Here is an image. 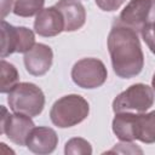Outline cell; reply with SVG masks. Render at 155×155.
<instances>
[{"mask_svg":"<svg viewBox=\"0 0 155 155\" xmlns=\"http://www.w3.org/2000/svg\"><path fill=\"white\" fill-rule=\"evenodd\" d=\"M108 51L114 73L121 79L138 75L144 67L138 33L114 21L108 35Z\"/></svg>","mask_w":155,"mask_h":155,"instance_id":"cell-1","label":"cell"},{"mask_svg":"<svg viewBox=\"0 0 155 155\" xmlns=\"http://www.w3.org/2000/svg\"><path fill=\"white\" fill-rule=\"evenodd\" d=\"M90 114L88 102L80 94H67L57 99L51 110L50 119L59 128L73 127L82 122Z\"/></svg>","mask_w":155,"mask_h":155,"instance_id":"cell-2","label":"cell"},{"mask_svg":"<svg viewBox=\"0 0 155 155\" xmlns=\"http://www.w3.org/2000/svg\"><path fill=\"white\" fill-rule=\"evenodd\" d=\"M7 103L13 113L34 117L44 110L45 94L42 90L33 82H18L8 92Z\"/></svg>","mask_w":155,"mask_h":155,"instance_id":"cell-3","label":"cell"},{"mask_svg":"<svg viewBox=\"0 0 155 155\" xmlns=\"http://www.w3.org/2000/svg\"><path fill=\"white\" fill-rule=\"evenodd\" d=\"M155 94L153 87L145 84H133L121 93H119L113 101V111H133L145 113L154 104Z\"/></svg>","mask_w":155,"mask_h":155,"instance_id":"cell-4","label":"cell"},{"mask_svg":"<svg viewBox=\"0 0 155 155\" xmlns=\"http://www.w3.org/2000/svg\"><path fill=\"white\" fill-rule=\"evenodd\" d=\"M1 58L15 52L25 53L35 45V34L27 27H15L1 19Z\"/></svg>","mask_w":155,"mask_h":155,"instance_id":"cell-5","label":"cell"},{"mask_svg":"<svg viewBox=\"0 0 155 155\" xmlns=\"http://www.w3.org/2000/svg\"><path fill=\"white\" fill-rule=\"evenodd\" d=\"M108 78L104 63L97 58H82L71 68V79L75 85L81 88L101 87Z\"/></svg>","mask_w":155,"mask_h":155,"instance_id":"cell-6","label":"cell"},{"mask_svg":"<svg viewBox=\"0 0 155 155\" xmlns=\"http://www.w3.org/2000/svg\"><path fill=\"white\" fill-rule=\"evenodd\" d=\"M155 19V0H130L117 18L122 25L140 33L144 25Z\"/></svg>","mask_w":155,"mask_h":155,"instance_id":"cell-7","label":"cell"},{"mask_svg":"<svg viewBox=\"0 0 155 155\" xmlns=\"http://www.w3.org/2000/svg\"><path fill=\"white\" fill-rule=\"evenodd\" d=\"M1 111L0 133L5 134L12 143L17 145H25L28 136L35 127L31 117L18 113L10 114L4 105H1Z\"/></svg>","mask_w":155,"mask_h":155,"instance_id":"cell-8","label":"cell"},{"mask_svg":"<svg viewBox=\"0 0 155 155\" xmlns=\"http://www.w3.org/2000/svg\"><path fill=\"white\" fill-rule=\"evenodd\" d=\"M53 61V52L52 48L48 45L45 44H35L29 51L24 53L23 62L25 65V69L29 74L34 76H41L45 75Z\"/></svg>","mask_w":155,"mask_h":155,"instance_id":"cell-9","label":"cell"},{"mask_svg":"<svg viewBox=\"0 0 155 155\" xmlns=\"http://www.w3.org/2000/svg\"><path fill=\"white\" fill-rule=\"evenodd\" d=\"M34 30L38 35L51 38L64 31V19L56 6L42 8L34 21Z\"/></svg>","mask_w":155,"mask_h":155,"instance_id":"cell-10","label":"cell"},{"mask_svg":"<svg viewBox=\"0 0 155 155\" xmlns=\"http://www.w3.org/2000/svg\"><path fill=\"white\" fill-rule=\"evenodd\" d=\"M27 148L39 155H46L54 151L58 145V136L51 127L39 126L34 127L27 138Z\"/></svg>","mask_w":155,"mask_h":155,"instance_id":"cell-11","label":"cell"},{"mask_svg":"<svg viewBox=\"0 0 155 155\" xmlns=\"http://www.w3.org/2000/svg\"><path fill=\"white\" fill-rule=\"evenodd\" d=\"M63 16L64 31H75L86 22V11L79 0H58L54 5Z\"/></svg>","mask_w":155,"mask_h":155,"instance_id":"cell-12","label":"cell"},{"mask_svg":"<svg viewBox=\"0 0 155 155\" xmlns=\"http://www.w3.org/2000/svg\"><path fill=\"white\" fill-rule=\"evenodd\" d=\"M133 137L145 144L155 143V110L150 113H136Z\"/></svg>","mask_w":155,"mask_h":155,"instance_id":"cell-13","label":"cell"},{"mask_svg":"<svg viewBox=\"0 0 155 155\" xmlns=\"http://www.w3.org/2000/svg\"><path fill=\"white\" fill-rule=\"evenodd\" d=\"M1 65V85H0V92L1 93H8L17 84H18V71L17 68L11 64L10 62H6L4 58L0 62Z\"/></svg>","mask_w":155,"mask_h":155,"instance_id":"cell-14","label":"cell"},{"mask_svg":"<svg viewBox=\"0 0 155 155\" xmlns=\"http://www.w3.org/2000/svg\"><path fill=\"white\" fill-rule=\"evenodd\" d=\"M45 5V0H16L13 6V13L19 17L36 16Z\"/></svg>","mask_w":155,"mask_h":155,"instance_id":"cell-15","label":"cell"},{"mask_svg":"<svg viewBox=\"0 0 155 155\" xmlns=\"http://www.w3.org/2000/svg\"><path fill=\"white\" fill-rule=\"evenodd\" d=\"M64 154L65 155H91L92 147L91 144L80 137H74L69 139L64 145Z\"/></svg>","mask_w":155,"mask_h":155,"instance_id":"cell-16","label":"cell"},{"mask_svg":"<svg viewBox=\"0 0 155 155\" xmlns=\"http://www.w3.org/2000/svg\"><path fill=\"white\" fill-rule=\"evenodd\" d=\"M140 35L149 50L155 54V19L144 25L140 31Z\"/></svg>","mask_w":155,"mask_h":155,"instance_id":"cell-17","label":"cell"},{"mask_svg":"<svg viewBox=\"0 0 155 155\" xmlns=\"http://www.w3.org/2000/svg\"><path fill=\"white\" fill-rule=\"evenodd\" d=\"M96 5L107 12H111V11H116L117 8H120V6L126 1V0H94Z\"/></svg>","mask_w":155,"mask_h":155,"instance_id":"cell-18","label":"cell"},{"mask_svg":"<svg viewBox=\"0 0 155 155\" xmlns=\"http://www.w3.org/2000/svg\"><path fill=\"white\" fill-rule=\"evenodd\" d=\"M13 0H1V18L4 19L6 15L11 11Z\"/></svg>","mask_w":155,"mask_h":155,"instance_id":"cell-19","label":"cell"},{"mask_svg":"<svg viewBox=\"0 0 155 155\" xmlns=\"http://www.w3.org/2000/svg\"><path fill=\"white\" fill-rule=\"evenodd\" d=\"M151 87H153V90L155 91V73H154V75H153V79H151Z\"/></svg>","mask_w":155,"mask_h":155,"instance_id":"cell-20","label":"cell"}]
</instances>
